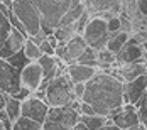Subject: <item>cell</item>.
I'll list each match as a JSON object with an SVG mask.
<instances>
[{
  "instance_id": "13",
  "label": "cell",
  "mask_w": 147,
  "mask_h": 130,
  "mask_svg": "<svg viewBox=\"0 0 147 130\" xmlns=\"http://www.w3.org/2000/svg\"><path fill=\"white\" fill-rule=\"evenodd\" d=\"M115 69H112V74H115L122 83L125 81H132L137 76L146 74L147 73V64L144 61H135V63H125V64H117L113 66Z\"/></svg>"
},
{
  "instance_id": "5",
  "label": "cell",
  "mask_w": 147,
  "mask_h": 130,
  "mask_svg": "<svg viewBox=\"0 0 147 130\" xmlns=\"http://www.w3.org/2000/svg\"><path fill=\"white\" fill-rule=\"evenodd\" d=\"M83 39L86 41L90 47L93 49H103L108 41V27H107V19L100 15H91L88 24L83 29Z\"/></svg>"
},
{
  "instance_id": "9",
  "label": "cell",
  "mask_w": 147,
  "mask_h": 130,
  "mask_svg": "<svg viewBox=\"0 0 147 130\" xmlns=\"http://www.w3.org/2000/svg\"><path fill=\"white\" fill-rule=\"evenodd\" d=\"M46 120L49 122H56L61 125H66L69 129H73L74 125L80 122V112L73 108L71 105H64V106H49Z\"/></svg>"
},
{
  "instance_id": "21",
  "label": "cell",
  "mask_w": 147,
  "mask_h": 130,
  "mask_svg": "<svg viewBox=\"0 0 147 130\" xmlns=\"http://www.w3.org/2000/svg\"><path fill=\"white\" fill-rule=\"evenodd\" d=\"M12 130H42V125L37 123V122H34V120H30V118H27V117L20 115L14 122Z\"/></svg>"
},
{
  "instance_id": "23",
  "label": "cell",
  "mask_w": 147,
  "mask_h": 130,
  "mask_svg": "<svg viewBox=\"0 0 147 130\" xmlns=\"http://www.w3.org/2000/svg\"><path fill=\"white\" fill-rule=\"evenodd\" d=\"M76 63L80 64H86V66H93V68H98V58H96V49L93 47H86L85 53L76 59Z\"/></svg>"
},
{
  "instance_id": "29",
  "label": "cell",
  "mask_w": 147,
  "mask_h": 130,
  "mask_svg": "<svg viewBox=\"0 0 147 130\" xmlns=\"http://www.w3.org/2000/svg\"><path fill=\"white\" fill-rule=\"evenodd\" d=\"M42 130H71V129L66 127V125L56 123V122H49V120H46L44 123H42Z\"/></svg>"
},
{
  "instance_id": "2",
  "label": "cell",
  "mask_w": 147,
  "mask_h": 130,
  "mask_svg": "<svg viewBox=\"0 0 147 130\" xmlns=\"http://www.w3.org/2000/svg\"><path fill=\"white\" fill-rule=\"evenodd\" d=\"M74 98L73 81L64 73H59L54 78H51L46 85V103L49 106H64L69 105Z\"/></svg>"
},
{
  "instance_id": "28",
  "label": "cell",
  "mask_w": 147,
  "mask_h": 130,
  "mask_svg": "<svg viewBox=\"0 0 147 130\" xmlns=\"http://www.w3.org/2000/svg\"><path fill=\"white\" fill-rule=\"evenodd\" d=\"M107 27H108V32H117L122 27V20H120V15H113L110 19H107Z\"/></svg>"
},
{
  "instance_id": "31",
  "label": "cell",
  "mask_w": 147,
  "mask_h": 130,
  "mask_svg": "<svg viewBox=\"0 0 147 130\" xmlns=\"http://www.w3.org/2000/svg\"><path fill=\"white\" fill-rule=\"evenodd\" d=\"M39 47H41V53H42V54H47V56H54V51H56V49L51 46V42L47 41V37H46V39H44V41H42L41 44H39Z\"/></svg>"
},
{
  "instance_id": "12",
  "label": "cell",
  "mask_w": 147,
  "mask_h": 130,
  "mask_svg": "<svg viewBox=\"0 0 147 130\" xmlns=\"http://www.w3.org/2000/svg\"><path fill=\"white\" fill-rule=\"evenodd\" d=\"M146 90H147V73L137 76L132 81H125L123 83V103L135 105L144 96Z\"/></svg>"
},
{
  "instance_id": "33",
  "label": "cell",
  "mask_w": 147,
  "mask_h": 130,
  "mask_svg": "<svg viewBox=\"0 0 147 130\" xmlns=\"http://www.w3.org/2000/svg\"><path fill=\"white\" fill-rule=\"evenodd\" d=\"M137 10L142 17H147V0H137Z\"/></svg>"
},
{
  "instance_id": "35",
  "label": "cell",
  "mask_w": 147,
  "mask_h": 130,
  "mask_svg": "<svg viewBox=\"0 0 147 130\" xmlns=\"http://www.w3.org/2000/svg\"><path fill=\"white\" fill-rule=\"evenodd\" d=\"M71 130H88V127H86V125H83L81 122H78V123H76Z\"/></svg>"
},
{
  "instance_id": "10",
  "label": "cell",
  "mask_w": 147,
  "mask_h": 130,
  "mask_svg": "<svg viewBox=\"0 0 147 130\" xmlns=\"http://www.w3.org/2000/svg\"><path fill=\"white\" fill-rule=\"evenodd\" d=\"M144 47L139 39L129 37V41L122 46V49L115 54V64H125V63H135V61H144Z\"/></svg>"
},
{
  "instance_id": "32",
  "label": "cell",
  "mask_w": 147,
  "mask_h": 130,
  "mask_svg": "<svg viewBox=\"0 0 147 130\" xmlns=\"http://www.w3.org/2000/svg\"><path fill=\"white\" fill-rule=\"evenodd\" d=\"M30 95H32V93H30L29 90H26V88H22V86H20V90H19V91H15L14 95H10V96H14L15 100L22 101V100H26L27 96H30Z\"/></svg>"
},
{
  "instance_id": "37",
  "label": "cell",
  "mask_w": 147,
  "mask_h": 130,
  "mask_svg": "<svg viewBox=\"0 0 147 130\" xmlns=\"http://www.w3.org/2000/svg\"><path fill=\"white\" fill-rule=\"evenodd\" d=\"M129 130H147V129L142 125V123H137L135 127H132V129H129Z\"/></svg>"
},
{
  "instance_id": "34",
  "label": "cell",
  "mask_w": 147,
  "mask_h": 130,
  "mask_svg": "<svg viewBox=\"0 0 147 130\" xmlns=\"http://www.w3.org/2000/svg\"><path fill=\"white\" fill-rule=\"evenodd\" d=\"M98 130H120V129H118V127L113 123V122H112V120H108V122H107L103 127H100Z\"/></svg>"
},
{
  "instance_id": "26",
  "label": "cell",
  "mask_w": 147,
  "mask_h": 130,
  "mask_svg": "<svg viewBox=\"0 0 147 130\" xmlns=\"http://www.w3.org/2000/svg\"><path fill=\"white\" fill-rule=\"evenodd\" d=\"M135 106H137V112H139L140 123L147 129V90H146V93H144V96L135 103Z\"/></svg>"
},
{
  "instance_id": "24",
  "label": "cell",
  "mask_w": 147,
  "mask_h": 130,
  "mask_svg": "<svg viewBox=\"0 0 147 130\" xmlns=\"http://www.w3.org/2000/svg\"><path fill=\"white\" fill-rule=\"evenodd\" d=\"M7 61H9V64H12L15 69H19V71H20L24 66H27V64L30 63V59H27V56L24 54V51H22V49H20V51H17V53L12 54V56H9Z\"/></svg>"
},
{
  "instance_id": "16",
  "label": "cell",
  "mask_w": 147,
  "mask_h": 130,
  "mask_svg": "<svg viewBox=\"0 0 147 130\" xmlns=\"http://www.w3.org/2000/svg\"><path fill=\"white\" fill-rule=\"evenodd\" d=\"M26 39H27V36H24L22 32H19L17 29H12L10 34H9V37H7V41L3 42L2 49H0V58L7 59L9 56L15 54L17 51H20L24 47Z\"/></svg>"
},
{
  "instance_id": "6",
  "label": "cell",
  "mask_w": 147,
  "mask_h": 130,
  "mask_svg": "<svg viewBox=\"0 0 147 130\" xmlns=\"http://www.w3.org/2000/svg\"><path fill=\"white\" fill-rule=\"evenodd\" d=\"M108 118H110L120 130H129V129H132V127H135L137 123H140L137 106L132 105V103H123L122 106L112 110L110 115H108Z\"/></svg>"
},
{
  "instance_id": "20",
  "label": "cell",
  "mask_w": 147,
  "mask_h": 130,
  "mask_svg": "<svg viewBox=\"0 0 147 130\" xmlns=\"http://www.w3.org/2000/svg\"><path fill=\"white\" fill-rule=\"evenodd\" d=\"M5 112H7V115L9 118L15 122L19 117H20V101L15 100L14 96H10L9 93H7V100H5V108H3Z\"/></svg>"
},
{
  "instance_id": "1",
  "label": "cell",
  "mask_w": 147,
  "mask_h": 130,
  "mask_svg": "<svg viewBox=\"0 0 147 130\" xmlns=\"http://www.w3.org/2000/svg\"><path fill=\"white\" fill-rule=\"evenodd\" d=\"M81 101L90 103L95 108V113L108 117L112 110L123 105V83L115 74L98 69L96 74L86 81Z\"/></svg>"
},
{
  "instance_id": "8",
  "label": "cell",
  "mask_w": 147,
  "mask_h": 130,
  "mask_svg": "<svg viewBox=\"0 0 147 130\" xmlns=\"http://www.w3.org/2000/svg\"><path fill=\"white\" fill-rule=\"evenodd\" d=\"M20 90V71L15 69L9 61L0 58V91L14 95Z\"/></svg>"
},
{
  "instance_id": "11",
  "label": "cell",
  "mask_w": 147,
  "mask_h": 130,
  "mask_svg": "<svg viewBox=\"0 0 147 130\" xmlns=\"http://www.w3.org/2000/svg\"><path fill=\"white\" fill-rule=\"evenodd\" d=\"M42 79H44L42 68L39 66L37 61H30L27 66H24L20 69V86L29 90L30 93H34L36 90H39Z\"/></svg>"
},
{
  "instance_id": "18",
  "label": "cell",
  "mask_w": 147,
  "mask_h": 130,
  "mask_svg": "<svg viewBox=\"0 0 147 130\" xmlns=\"http://www.w3.org/2000/svg\"><path fill=\"white\" fill-rule=\"evenodd\" d=\"M54 37L59 41V44H66L71 37H74L78 32H76V26L74 24H66V26H58L53 30Z\"/></svg>"
},
{
  "instance_id": "4",
  "label": "cell",
  "mask_w": 147,
  "mask_h": 130,
  "mask_svg": "<svg viewBox=\"0 0 147 130\" xmlns=\"http://www.w3.org/2000/svg\"><path fill=\"white\" fill-rule=\"evenodd\" d=\"M12 12L15 14L17 19H20V22L26 26L27 34L36 36L39 30L42 29V19L41 14L36 7V3L32 0H14L12 3Z\"/></svg>"
},
{
  "instance_id": "17",
  "label": "cell",
  "mask_w": 147,
  "mask_h": 130,
  "mask_svg": "<svg viewBox=\"0 0 147 130\" xmlns=\"http://www.w3.org/2000/svg\"><path fill=\"white\" fill-rule=\"evenodd\" d=\"M129 37H130V34H127V32H123V30H117V32H108V41H107V49L108 51H112V53H115L117 54L118 51L122 49V46L129 41Z\"/></svg>"
},
{
  "instance_id": "36",
  "label": "cell",
  "mask_w": 147,
  "mask_h": 130,
  "mask_svg": "<svg viewBox=\"0 0 147 130\" xmlns=\"http://www.w3.org/2000/svg\"><path fill=\"white\" fill-rule=\"evenodd\" d=\"M5 7H9V9H12V3H14V0H0Z\"/></svg>"
},
{
  "instance_id": "15",
  "label": "cell",
  "mask_w": 147,
  "mask_h": 130,
  "mask_svg": "<svg viewBox=\"0 0 147 130\" xmlns=\"http://www.w3.org/2000/svg\"><path fill=\"white\" fill-rule=\"evenodd\" d=\"M96 71H98V68L80 64V63H73V64L66 66V74L69 76V79L73 83H86L96 74Z\"/></svg>"
},
{
  "instance_id": "19",
  "label": "cell",
  "mask_w": 147,
  "mask_h": 130,
  "mask_svg": "<svg viewBox=\"0 0 147 130\" xmlns=\"http://www.w3.org/2000/svg\"><path fill=\"white\" fill-rule=\"evenodd\" d=\"M110 118L105 115H98V113H93V115H80V122L83 125H86L88 130H98L100 127H103Z\"/></svg>"
},
{
  "instance_id": "30",
  "label": "cell",
  "mask_w": 147,
  "mask_h": 130,
  "mask_svg": "<svg viewBox=\"0 0 147 130\" xmlns=\"http://www.w3.org/2000/svg\"><path fill=\"white\" fill-rule=\"evenodd\" d=\"M85 88H86V83H73V93L76 100H81L83 95H85Z\"/></svg>"
},
{
  "instance_id": "7",
  "label": "cell",
  "mask_w": 147,
  "mask_h": 130,
  "mask_svg": "<svg viewBox=\"0 0 147 130\" xmlns=\"http://www.w3.org/2000/svg\"><path fill=\"white\" fill-rule=\"evenodd\" d=\"M47 110H49V105L44 100L37 98L36 95H30L26 100L20 101V115L27 117V118L37 122V123H41V125L46 122Z\"/></svg>"
},
{
  "instance_id": "22",
  "label": "cell",
  "mask_w": 147,
  "mask_h": 130,
  "mask_svg": "<svg viewBox=\"0 0 147 130\" xmlns=\"http://www.w3.org/2000/svg\"><path fill=\"white\" fill-rule=\"evenodd\" d=\"M22 51H24V54L27 56V59H30V61H37V59L42 56L39 44H36L34 41H32V39H30V37H27V39H26Z\"/></svg>"
},
{
  "instance_id": "27",
  "label": "cell",
  "mask_w": 147,
  "mask_h": 130,
  "mask_svg": "<svg viewBox=\"0 0 147 130\" xmlns=\"http://www.w3.org/2000/svg\"><path fill=\"white\" fill-rule=\"evenodd\" d=\"M7 17H9V20H10V26H12V29H17L19 32H22L24 36H27V37H29V34H27V29H26V26H24V24L20 22V19H17V17H15V14L12 12V10L9 12V15H7Z\"/></svg>"
},
{
  "instance_id": "14",
  "label": "cell",
  "mask_w": 147,
  "mask_h": 130,
  "mask_svg": "<svg viewBox=\"0 0 147 130\" xmlns=\"http://www.w3.org/2000/svg\"><path fill=\"white\" fill-rule=\"evenodd\" d=\"M90 15H100L103 12H112L113 15L122 14L120 0H85Z\"/></svg>"
},
{
  "instance_id": "3",
  "label": "cell",
  "mask_w": 147,
  "mask_h": 130,
  "mask_svg": "<svg viewBox=\"0 0 147 130\" xmlns=\"http://www.w3.org/2000/svg\"><path fill=\"white\" fill-rule=\"evenodd\" d=\"M42 19V30L46 34H53L54 27H58L61 19L69 10L73 0H32Z\"/></svg>"
},
{
  "instance_id": "25",
  "label": "cell",
  "mask_w": 147,
  "mask_h": 130,
  "mask_svg": "<svg viewBox=\"0 0 147 130\" xmlns=\"http://www.w3.org/2000/svg\"><path fill=\"white\" fill-rule=\"evenodd\" d=\"M10 30H12V26H10L9 17L0 12V49H2L3 42L7 41V37H9V34H10Z\"/></svg>"
}]
</instances>
